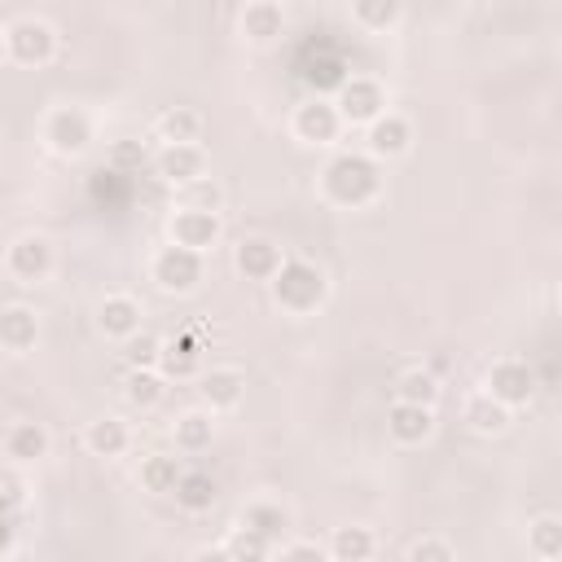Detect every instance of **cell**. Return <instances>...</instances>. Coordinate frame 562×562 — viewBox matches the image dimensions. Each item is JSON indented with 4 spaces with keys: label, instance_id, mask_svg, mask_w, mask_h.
Returning <instances> with one entry per match:
<instances>
[{
    "label": "cell",
    "instance_id": "8",
    "mask_svg": "<svg viewBox=\"0 0 562 562\" xmlns=\"http://www.w3.org/2000/svg\"><path fill=\"white\" fill-rule=\"evenodd\" d=\"M44 140H48L53 154L75 158V154H83V149L92 145V119H88L79 105H57V110H48V119H44Z\"/></svg>",
    "mask_w": 562,
    "mask_h": 562
},
{
    "label": "cell",
    "instance_id": "13",
    "mask_svg": "<svg viewBox=\"0 0 562 562\" xmlns=\"http://www.w3.org/2000/svg\"><path fill=\"white\" fill-rule=\"evenodd\" d=\"M386 430H391V439H395V443L417 448V443H426V439L435 435V408H430V404L395 400V404L386 408Z\"/></svg>",
    "mask_w": 562,
    "mask_h": 562
},
{
    "label": "cell",
    "instance_id": "34",
    "mask_svg": "<svg viewBox=\"0 0 562 562\" xmlns=\"http://www.w3.org/2000/svg\"><path fill=\"white\" fill-rule=\"evenodd\" d=\"M158 351H162V338H154L145 325L123 338V356H127V369H158Z\"/></svg>",
    "mask_w": 562,
    "mask_h": 562
},
{
    "label": "cell",
    "instance_id": "32",
    "mask_svg": "<svg viewBox=\"0 0 562 562\" xmlns=\"http://www.w3.org/2000/svg\"><path fill=\"white\" fill-rule=\"evenodd\" d=\"M180 470H184V465H180V457H176V452H149V457L140 461V487L162 496V492H171V487H176Z\"/></svg>",
    "mask_w": 562,
    "mask_h": 562
},
{
    "label": "cell",
    "instance_id": "38",
    "mask_svg": "<svg viewBox=\"0 0 562 562\" xmlns=\"http://www.w3.org/2000/svg\"><path fill=\"white\" fill-rule=\"evenodd\" d=\"M22 505H26V483H22L13 470L0 465V509H4V514H18Z\"/></svg>",
    "mask_w": 562,
    "mask_h": 562
},
{
    "label": "cell",
    "instance_id": "1",
    "mask_svg": "<svg viewBox=\"0 0 562 562\" xmlns=\"http://www.w3.org/2000/svg\"><path fill=\"white\" fill-rule=\"evenodd\" d=\"M378 167L369 154H338L325 171H321V193L338 206H364L378 198Z\"/></svg>",
    "mask_w": 562,
    "mask_h": 562
},
{
    "label": "cell",
    "instance_id": "41",
    "mask_svg": "<svg viewBox=\"0 0 562 562\" xmlns=\"http://www.w3.org/2000/svg\"><path fill=\"white\" fill-rule=\"evenodd\" d=\"M9 61V44H4V26H0V66Z\"/></svg>",
    "mask_w": 562,
    "mask_h": 562
},
{
    "label": "cell",
    "instance_id": "16",
    "mask_svg": "<svg viewBox=\"0 0 562 562\" xmlns=\"http://www.w3.org/2000/svg\"><path fill=\"white\" fill-rule=\"evenodd\" d=\"M198 391H202V400H206V408H211V413L237 408V404H241V395H246V373H241L237 364H215V369H206V373H202Z\"/></svg>",
    "mask_w": 562,
    "mask_h": 562
},
{
    "label": "cell",
    "instance_id": "12",
    "mask_svg": "<svg viewBox=\"0 0 562 562\" xmlns=\"http://www.w3.org/2000/svg\"><path fill=\"white\" fill-rule=\"evenodd\" d=\"M290 132H294L299 140H307V145H325V140H334V136L342 132L338 105H334V101H325V97L303 101V105L294 110V119H290Z\"/></svg>",
    "mask_w": 562,
    "mask_h": 562
},
{
    "label": "cell",
    "instance_id": "30",
    "mask_svg": "<svg viewBox=\"0 0 562 562\" xmlns=\"http://www.w3.org/2000/svg\"><path fill=\"white\" fill-rule=\"evenodd\" d=\"M162 391H167V378L158 369H127V378H123V400L140 413L154 408L162 400Z\"/></svg>",
    "mask_w": 562,
    "mask_h": 562
},
{
    "label": "cell",
    "instance_id": "4",
    "mask_svg": "<svg viewBox=\"0 0 562 562\" xmlns=\"http://www.w3.org/2000/svg\"><path fill=\"white\" fill-rule=\"evenodd\" d=\"M4 44H9V61L18 66H48L57 57V31L44 18H18L4 26Z\"/></svg>",
    "mask_w": 562,
    "mask_h": 562
},
{
    "label": "cell",
    "instance_id": "6",
    "mask_svg": "<svg viewBox=\"0 0 562 562\" xmlns=\"http://www.w3.org/2000/svg\"><path fill=\"white\" fill-rule=\"evenodd\" d=\"M334 105H338L342 127H364L369 119H378V114L386 110V88H382L373 75H351V79L338 88Z\"/></svg>",
    "mask_w": 562,
    "mask_h": 562
},
{
    "label": "cell",
    "instance_id": "10",
    "mask_svg": "<svg viewBox=\"0 0 562 562\" xmlns=\"http://www.w3.org/2000/svg\"><path fill=\"white\" fill-rule=\"evenodd\" d=\"M408 145H413V123L400 110L386 105L378 119L364 123V154L369 158H400V154H408Z\"/></svg>",
    "mask_w": 562,
    "mask_h": 562
},
{
    "label": "cell",
    "instance_id": "25",
    "mask_svg": "<svg viewBox=\"0 0 562 562\" xmlns=\"http://www.w3.org/2000/svg\"><path fill=\"white\" fill-rule=\"evenodd\" d=\"M171 496H176V505H180V509L202 514V509H211V505H215L220 487H215V479H211L206 470H180V479H176Z\"/></svg>",
    "mask_w": 562,
    "mask_h": 562
},
{
    "label": "cell",
    "instance_id": "42",
    "mask_svg": "<svg viewBox=\"0 0 562 562\" xmlns=\"http://www.w3.org/2000/svg\"><path fill=\"white\" fill-rule=\"evenodd\" d=\"M0 140H4V127H0Z\"/></svg>",
    "mask_w": 562,
    "mask_h": 562
},
{
    "label": "cell",
    "instance_id": "15",
    "mask_svg": "<svg viewBox=\"0 0 562 562\" xmlns=\"http://www.w3.org/2000/svg\"><path fill=\"white\" fill-rule=\"evenodd\" d=\"M154 171L176 189V184H184V180H193V176L206 171V154H202L198 140H184V145H158V154H154Z\"/></svg>",
    "mask_w": 562,
    "mask_h": 562
},
{
    "label": "cell",
    "instance_id": "37",
    "mask_svg": "<svg viewBox=\"0 0 562 562\" xmlns=\"http://www.w3.org/2000/svg\"><path fill=\"white\" fill-rule=\"evenodd\" d=\"M105 162H110V167H119V171H132V167H140V162H145V145H140V140H132V136H123V140H114V145H110Z\"/></svg>",
    "mask_w": 562,
    "mask_h": 562
},
{
    "label": "cell",
    "instance_id": "3",
    "mask_svg": "<svg viewBox=\"0 0 562 562\" xmlns=\"http://www.w3.org/2000/svg\"><path fill=\"white\" fill-rule=\"evenodd\" d=\"M149 277L162 294H193L206 277V255L202 250H189V246H158L154 259H149Z\"/></svg>",
    "mask_w": 562,
    "mask_h": 562
},
{
    "label": "cell",
    "instance_id": "17",
    "mask_svg": "<svg viewBox=\"0 0 562 562\" xmlns=\"http://www.w3.org/2000/svg\"><path fill=\"white\" fill-rule=\"evenodd\" d=\"M35 338H40V316H35V307H26V303L0 307V347H4L9 356L31 351Z\"/></svg>",
    "mask_w": 562,
    "mask_h": 562
},
{
    "label": "cell",
    "instance_id": "20",
    "mask_svg": "<svg viewBox=\"0 0 562 562\" xmlns=\"http://www.w3.org/2000/svg\"><path fill=\"white\" fill-rule=\"evenodd\" d=\"M285 31V13H281V4L277 0H250L246 9H241V35L250 40V44H272L277 35Z\"/></svg>",
    "mask_w": 562,
    "mask_h": 562
},
{
    "label": "cell",
    "instance_id": "9",
    "mask_svg": "<svg viewBox=\"0 0 562 562\" xmlns=\"http://www.w3.org/2000/svg\"><path fill=\"white\" fill-rule=\"evenodd\" d=\"M224 233V215L220 211H189V206H176L171 220H167V237L176 246H189V250H215Z\"/></svg>",
    "mask_w": 562,
    "mask_h": 562
},
{
    "label": "cell",
    "instance_id": "2",
    "mask_svg": "<svg viewBox=\"0 0 562 562\" xmlns=\"http://www.w3.org/2000/svg\"><path fill=\"white\" fill-rule=\"evenodd\" d=\"M268 285L285 312H312L325 299V272L312 259H281V268L268 277Z\"/></svg>",
    "mask_w": 562,
    "mask_h": 562
},
{
    "label": "cell",
    "instance_id": "31",
    "mask_svg": "<svg viewBox=\"0 0 562 562\" xmlns=\"http://www.w3.org/2000/svg\"><path fill=\"white\" fill-rule=\"evenodd\" d=\"M527 549H531L540 562H558V558H562V518H558V514L531 518V527H527Z\"/></svg>",
    "mask_w": 562,
    "mask_h": 562
},
{
    "label": "cell",
    "instance_id": "35",
    "mask_svg": "<svg viewBox=\"0 0 562 562\" xmlns=\"http://www.w3.org/2000/svg\"><path fill=\"white\" fill-rule=\"evenodd\" d=\"M220 553H224V558H268V553H272V540H263L259 531H250L246 522H237V527L228 531V540H224Z\"/></svg>",
    "mask_w": 562,
    "mask_h": 562
},
{
    "label": "cell",
    "instance_id": "11",
    "mask_svg": "<svg viewBox=\"0 0 562 562\" xmlns=\"http://www.w3.org/2000/svg\"><path fill=\"white\" fill-rule=\"evenodd\" d=\"M140 325H145V307H140L136 294L114 290V294H105V299L97 303V329H101L105 338L123 342V338H132Z\"/></svg>",
    "mask_w": 562,
    "mask_h": 562
},
{
    "label": "cell",
    "instance_id": "28",
    "mask_svg": "<svg viewBox=\"0 0 562 562\" xmlns=\"http://www.w3.org/2000/svg\"><path fill=\"white\" fill-rule=\"evenodd\" d=\"M176 206H189V211H224V184L202 171V176L176 184Z\"/></svg>",
    "mask_w": 562,
    "mask_h": 562
},
{
    "label": "cell",
    "instance_id": "7",
    "mask_svg": "<svg viewBox=\"0 0 562 562\" xmlns=\"http://www.w3.org/2000/svg\"><path fill=\"white\" fill-rule=\"evenodd\" d=\"M483 391H487L492 400H501L505 408H522V404L536 395V369H531L522 356H501V360L487 369Z\"/></svg>",
    "mask_w": 562,
    "mask_h": 562
},
{
    "label": "cell",
    "instance_id": "19",
    "mask_svg": "<svg viewBox=\"0 0 562 562\" xmlns=\"http://www.w3.org/2000/svg\"><path fill=\"white\" fill-rule=\"evenodd\" d=\"M198 364H202V338L198 334L162 338V351H158V373L162 378H189V373H198Z\"/></svg>",
    "mask_w": 562,
    "mask_h": 562
},
{
    "label": "cell",
    "instance_id": "39",
    "mask_svg": "<svg viewBox=\"0 0 562 562\" xmlns=\"http://www.w3.org/2000/svg\"><path fill=\"white\" fill-rule=\"evenodd\" d=\"M272 553H281L285 562H294V558H316V562H321V558H325V549H321L316 540H294V544H281V540H277Z\"/></svg>",
    "mask_w": 562,
    "mask_h": 562
},
{
    "label": "cell",
    "instance_id": "36",
    "mask_svg": "<svg viewBox=\"0 0 562 562\" xmlns=\"http://www.w3.org/2000/svg\"><path fill=\"white\" fill-rule=\"evenodd\" d=\"M457 549L448 544V540H439V536H422V540H413L408 549H404V558L408 562H448Z\"/></svg>",
    "mask_w": 562,
    "mask_h": 562
},
{
    "label": "cell",
    "instance_id": "29",
    "mask_svg": "<svg viewBox=\"0 0 562 562\" xmlns=\"http://www.w3.org/2000/svg\"><path fill=\"white\" fill-rule=\"evenodd\" d=\"M373 549H378V540H373L369 527H338L334 540L325 544V558H334V562H364V558H373Z\"/></svg>",
    "mask_w": 562,
    "mask_h": 562
},
{
    "label": "cell",
    "instance_id": "21",
    "mask_svg": "<svg viewBox=\"0 0 562 562\" xmlns=\"http://www.w3.org/2000/svg\"><path fill=\"white\" fill-rule=\"evenodd\" d=\"M83 448H88L92 457H123V452L132 448V430H127L123 417H97V422H88V430H83Z\"/></svg>",
    "mask_w": 562,
    "mask_h": 562
},
{
    "label": "cell",
    "instance_id": "40",
    "mask_svg": "<svg viewBox=\"0 0 562 562\" xmlns=\"http://www.w3.org/2000/svg\"><path fill=\"white\" fill-rule=\"evenodd\" d=\"M13 518H18V514H4V509H0V553L13 549Z\"/></svg>",
    "mask_w": 562,
    "mask_h": 562
},
{
    "label": "cell",
    "instance_id": "33",
    "mask_svg": "<svg viewBox=\"0 0 562 562\" xmlns=\"http://www.w3.org/2000/svg\"><path fill=\"white\" fill-rule=\"evenodd\" d=\"M351 18L364 31H386L400 22V0H351Z\"/></svg>",
    "mask_w": 562,
    "mask_h": 562
},
{
    "label": "cell",
    "instance_id": "23",
    "mask_svg": "<svg viewBox=\"0 0 562 562\" xmlns=\"http://www.w3.org/2000/svg\"><path fill=\"white\" fill-rule=\"evenodd\" d=\"M171 439H176L180 452H202V448H211V439H215V413H211V408H184V413L176 417V426H171Z\"/></svg>",
    "mask_w": 562,
    "mask_h": 562
},
{
    "label": "cell",
    "instance_id": "27",
    "mask_svg": "<svg viewBox=\"0 0 562 562\" xmlns=\"http://www.w3.org/2000/svg\"><path fill=\"white\" fill-rule=\"evenodd\" d=\"M241 522H246L250 531H259L263 540H272V544L290 531V514H285V505H281V501H268V496L250 501V505L241 509Z\"/></svg>",
    "mask_w": 562,
    "mask_h": 562
},
{
    "label": "cell",
    "instance_id": "22",
    "mask_svg": "<svg viewBox=\"0 0 562 562\" xmlns=\"http://www.w3.org/2000/svg\"><path fill=\"white\" fill-rule=\"evenodd\" d=\"M202 114L193 110V105H171V110H162L158 119H154V136L162 140V145H184V140H202Z\"/></svg>",
    "mask_w": 562,
    "mask_h": 562
},
{
    "label": "cell",
    "instance_id": "14",
    "mask_svg": "<svg viewBox=\"0 0 562 562\" xmlns=\"http://www.w3.org/2000/svg\"><path fill=\"white\" fill-rule=\"evenodd\" d=\"M0 448H4V457H9V461H18V465H31V461H44V457H48V448H53V435H48L40 422H31V417H18V422H9V426H4V435H0Z\"/></svg>",
    "mask_w": 562,
    "mask_h": 562
},
{
    "label": "cell",
    "instance_id": "18",
    "mask_svg": "<svg viewBox=\"0 0 562 562\" xmlns=\"http://www.w3.org/2000/svg\"><path fill=\"white\" fill-rule=\"evenodd\" d=\"M281 246H272L268 237H241L237 241V250H233V263H237V272H246V277H255V281H268L277 268H281Z\"/></svg>",
    "mask_w": 562,
    "mask_h": 562
},
{
    "label": "cell",
    "instance_id": "26",
    "mask_svg": "<svg viewBox=\"0 0 562 562\" xmlns=\"http://www.w3.org/2000/svg\"><path fill=\"white\" fill-rule=\"evenodd\" d=\"M391 395H395V400H408V404H430V408H435V400H439V378H435L426 364H408V369L395 373Z\"/></svg>",
    "mask_w": 562,
    "mask_h": 562
},
{
    "label": "cell",
    "instance_id": "24",
    "mask_svg": "<svg viewBox=\"0 0 562 562\" xmlns=\"http://www.w3.org/2000/svg\"><path fill=\"white\" fill-rule=\"evenodd\" d=\"M461 417H465V426H470L474 435H501V430L509 426V408H505L501 400H492L487 391H474V395L465 400Z\"/></svg>",
    "mask_w": 562,
    "mask_h": 562
},
{
    "label": "cell",
    "instance_id": "5",
    "mask_svg": "<svg viewBox=\"0 0 562 562\" xmlns=\"http://www.w3.org/2000/svg\"><path fill=\"white\" fill-rule=\"evenodd\" d=\"M4 272L18 281V285H40L48 272H53V241L44 233H22L9 241L4 250Z\"/></svg>",
    "mask_w": 562,
    "mask_h": 562
}]
</instances>
